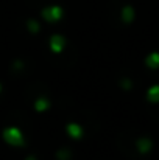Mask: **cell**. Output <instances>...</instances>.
<instances>
[{
    "label": "cell",
    "mask_w": 159,
    "mask_h": 160,
    "mask_svg": "<svg viewBox=\"0 0 159 160\" xmlns=\"http://www.w3.org/2000/svg\"><path fill=\"white\" fill-rule=\"evenodd\" d=\"M5 138L9 142V143H13V145H17V143H22V140H24V137H22V134L17 131V129H6V132H5Z\"/></svg>",
    "instance_id": "1"
},
{
    "label": "cell",
    "mask_w": 159,
    "mask_h": 160,
    "mask_svg": "<svg viewBox=\"0 0 159 160\" xmlns=\"http://www.w3.org/2000/svg\"><path fill=\"white\" fill-rule=\"evenodd\" d=\"M62 44H64V39L61 36H53L52 38V48L55 52H59L62 48Z\"/></svg>",
    "instance_id": "2"
},
{
    "label": "cell",
    "mask_w": 159,
    "mask_h": 160,
    "mask_svg": "<svg viewBox=\"0 0 159 160\" xmlns=\"http://www.w3.org/2000/svg\"><path fill=\"white\" fill-rule=\"evenodd\" d=\"M69 132H70V135H73V137H78V135L81 134V129H80L77 124H70V126H69Z\"/></svg>",
    "instance_id": "3"
}]
</instances>
